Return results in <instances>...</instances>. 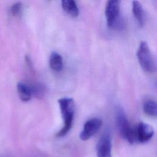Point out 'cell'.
I'll use <instances>...</instances> for the list:
<instances>
[{
	"label": "cell",
	"instance_id": "obj_1",
	"mask_svg": "<svg viewBox=\"0 0 157 157\" xmlns=\"http://www.w3.org/2000/svg\"><path fill=\"white\" fill-rule=\"evenodd\" d=\"M58 101L64 124L61 130L56 134V136L63 137L70 131L72 126L75 104L74 99L71 98H63L59 99Z\"/></svg>",
	"mask_w": 157,
	"mask_h": 157
},
{
	"label": "cell",
	"instance_id": "obj_2",
	"mask_svg": "<svg viewBox=\"0 0 157 157\" xmlns=\"http://www.w3.org/2000/svg\"><path fill=\"white\" fill-rule=\"evenodd\" d=\"M115 121L117 127L121 137L129 144H132L136 141L134 130L129 124L123 109L120 107L116 108Z\"/></svg>",
	"mask_w": 157,
	"mask_h": 157
},
{
	"label": "cell",
	"instance_id": "obj_3",
	"mask_svg": "<svg viewBox=\"0 0 157 157\" xmlns=\"http://www.w3.org/2000/svg\"><path fill=\"white\" fill-rule=\"evenodd\" d=\"M137 57L142 68L148 72H153L156 70V62L148 44L141 42L137 52Z\"/></svg>",
	"mask_w": 157,
	"mask_h": 157
},
{
	"label": "cell",
	"instance_id": "obj_4",
	"mask_svg": "<svg viewBox=\"0 0 157 157\" xmlns=\"http://www.w3.org/2000/svg\"><path fill=\"white\" fill-rule=\"evenodd\" d=\"M120 1L110 0L106 2L105 15L107 26L113 28L115 26L120 11Z\"/></svg>",
	"mask_w": 157,
	"mask_h": 157
},
{
	"label": "cell",
	"instance_id": "obj_5",
	"mask_svg": "<svg viewBox=\"0 0 157 157\" xmlns=\"http://www.w3.org/2000/svg\"><path fill=\"white\" fill-rule=\"evenodd\" d=\"M102 121L97 118H91L87 120L80 134V138L82 140H87L94 136L101 128Z\"/></svg>",
	"mask_w": 157,
	"mask_h": 157
},
{
	"label": "cell",
	"instance_id": "obj_6",
	"mask_svg": "<svg viewBox=\"0 0 157 157\" xmlns=\"http://www.w3.org/2000/svg\"><path fill=\"white\" fill-rule=\"evenodd\" d=\"M136 140L140 143L148 142L154 134V129L150 124L144 122H140L134 130Z\"/></svg>",
	"mask_w": 157,
	"mask_h": 157
},
{
	"label": "cell",
	"instance_id": "obj_7",
	"mask_svg": "<svg viewBox=\"0 0 157 157\" xmlns=\"http://www.w3.org/2000/svg\"><path fill=\"white\" fill-rule=\"evenodd\" d=\"M98 157L112 156V140L109 134L103 135L98 142L96 147Z\"/></svg>",
	"mask_w": 157,
	"mask_h": 157
},
{
	"label": "cell",
	"instance_id": "obj_8",
	"mask_svg": "<svg viewBox=\"0 0 157 157\" xmlns=\"http://www.w3.org/2000/svg\"><path fill=\"white\" fill-rule=\"evenodd\" d=\"M132 10L137 23L142 26L145 22V12L141 3L138 1H132Z\"/></svg>",
	"mask_w": 157,
	"mask_h": 157
},
{
	"label": "cell",
	"instance_id": "obj_9",
	"mask_svg": "<svg viewBox=\"0 0 157 157\" xmlns=\"http://www.w3.org/2000/svg\"><path fill=\"white\" fill-rule=\"evenodd\" d=\"M61 6L64 11L72 17H76L78 15L79 9L75 1L63 0Z\"/></svg>",
	"mask_w": 157,
	"mask_h": 157
},
{
	"label": "cell",
	"instance_id": "obj_10",
	"mask_svg": "<svg viewBox=\"0 0 157 157\" xmlns=\"http://www.w3.org/2000/svg\"><path fill=\"white\" fill-rule=\"evenodd\" d=\"M49 64L50 67L53 71L56 72L61 71L63 66V58L61 55L55 52H52L50 56Z\"/></svg>",
	"mask_w": 157,
	"mask_h": 157
},
{
	"label": "cell",
	"instance_id": "obj_11",
	"mask_svg": "<svg viewBox=\"0 0 157 157\" xmlns=\"http://www.w3.org/2000/svg\"><path fill=\"white\" fill-rule=\"evenodd\" d=\"M17 88L18 96L22 101L27 102L31 99L32 94L29 86L28 85L23 82H18Z\"/></svg>",
	"mask_w": 157,
	"mask_h": 157
},
{
	"label": "cell",
	"instance_id": "obj_12",
	"mask_svg": "<svg viewBox=\"0 0 157 157\" xmlns=\"http://www.w3.org/2000/svg\"><path fill=\"white\" fill-rule=\"evenodd\" d=\"M143 110L145 114L150 117H156L157 106L155 101L153 100L146 101L143 105Z\"/></svg>",
	"mask_w": 157,
	"mask_h": 157
},
{
	"label": "cell",
	"instance_id": "obj_13",
	"mask_svg": "<svg viewBox=\"0 0 157 157\" xmlns=\"http://www.w3.org/2000/svg\"><path fill=\"white\" fill-rule=\"evenodd\" d=\"M31 90V92L32 95H34L37 98H41L45 93V88L44 86L39 83H34L31 86H29Z\"/></svg>",
	"mask_w": 157,
	"mask_h": 157
},
{
	"label": "cell",
	"instance_id": "obj_14",
	"mask_svg": "<svg viewBox=\"0 0 157 157\" xmlns=\"http://www.w3.org/2000/svg\"><path fill=\"white\" fill-rule=\"evenodd\" d=\"M21 9V4L20 2H17L14 4L13 6H12L10 8L11 14L14 16L17 15L20 13Z\"/></svg>",
	"mask_w": 157,
	"mask_h": 157
}]
</instances>
